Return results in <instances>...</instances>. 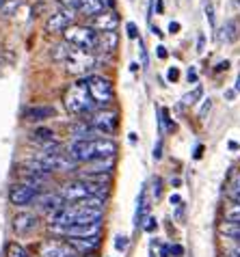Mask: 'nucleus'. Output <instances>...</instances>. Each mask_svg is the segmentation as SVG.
<instances>
[{"label":"nucleus","instance_id":"nucleus-1","mask_svg":"<svg viewBox=\"0 0 240 257\" xmlns=\"http://www.w3.org/2000/svg\"><path fill=\"white\" fill-rule=\"evenodd\" d=\"M69 158L78 164H87L100 158H115L117 154V143L104 137V139H84V141H74L69 145Z\"/></svg>","mask_w":240,"mask_h":257},{"label":"nucleus","instance_id":"nucleus-2","mask_svg":"<svg viewBox=\"0 0 240 257\" xmlns=\"http://www.w3.org/2000/svg\"><path fill=\"white\" fill-rule=\"evenodd\" d=\"M63 104H65L67 112H72V115H91V112H93L95 102L89 93L87 78L69 84L67 91L63 93Z\"/></svg>","mask_w":240,"mask_h":257},{"label":"nucleus","instance_id":"nucleus-3","mask_svg":"<svg viewBox=\"0 0 240 257\" xmlns=\"http://www.w3.org/2000/svg\"><path fill=\"white\" fill-rule=\"evenodd\" d=\"M63 37L72 48L76 50H87V52H95L97 48V31L91 26H80V24H72L63 33Z\"/></svg>","mask_w":240,"mask_h":257},{"label":"nucleus","instance_id":"nucleus-4","mask_svg":"<svg viewBox=\"0 0 240 257\" xmlns=\"http://www.w3.org/2000/svg\"><path fill=\"white\" fill-rule=\"evenodd\" d=\"M117 110H110V108H102V110H93L89 115V119H84V123L89 127H93V130L100 134V137H110L112 132L117 130Z\"/></svg>","mask_w":240,"mask_h":257},{"label":"nucleus","instance_id":"nucleus-5","mask_svg":"<svg viewBox=\"0 0 240 257\" xmlns=\"http://www.w3.org/2000/svg\"><path fill=\"white\" fill-rule=\"evenodd\" d=\"M87 84H89V93H91V97H93L95 106L106 108V106L112 102L115 91H112V82L108 80V78H104V76H87Z\"/></svg>","mask_w":240,"mask_h":257},{"label":"nucleus","instance_id":"nucleus-6","mask_svg":"<svg viewBox=\"0 0 240 257\" xmlns=\"http://www.w3.org/2000/svg\"><path fill=\"white\" fill-rule=\"evenodd\" d=\"M95 54L93 52H87V50H72V54H69V59L65 61V69L67 74L72 76H84L87 71H91L95 67Z\"/></svg>","mask_w":240,"mask_h":257},{"label":"nucleus","instance_id":"nucleus-7","mask_svg":"<svg viewBox=\"0 0 240 257\" xmlns=\"http://www.w3.org/2000/svg\"><path fill=\"white\" fill-rule=\"evenodd\" d=\"M59 195L63 197L65 203H78L87 197H93L91 195V186L87 180H74V182H67L59 188Z\"/></svg>","mask_w":240,"mask_h":257},{"label":"nucleus","instance_id":"nucleus-8","mask_svg":"<svg viewBox=\"0 0 240 257\" xmlns=\"http://www.w3.org/2000/svg\"><path fill=\"white\" fill-rule=\"evenodd\" d=\"M74 9H61L52 13L46 22V33H52V35H63L69 26L74 24Z\"/></svg>","mask_w":240,"mask_h":257},{"label":"nucleus","instance_id":"nucleus-9","mask_svg":"<svg viewBox=\"0 0 240 257\" xmlns=\"http://www.w3.org/2000/svg\"><path fill=\"white\" fill-rule=\"evenodd\" d=\"M37 195H39L37 190L26 186V184H22V182L13 184V186L9 188V201H11V205H16V208H26V205H31Z\"/></svg>","mask_w":240,"mask_h":257},{"label":"nucleus","instance_id":"nucleus-10","mask_svg":"<svg viewBox=\"0 0 240 257\" xmlns=\"http://www.w3.org/2000/svg\"><path fill=\"white\" fill-rule=\"evenodd\" d=\"M39 257H78L67 242H56V240H46L39 246Z\"/></svg>","mask_w":240,"mask_h":257},{"label":"nucleus","instance_id":"nucleus-11","mask_svg":"<svg viewBox=\"0 0 240 257\" xmlns=\"http://www.w3.org/2000/svg\"><path fill=\"white\" fill-rule=\"evenodd\" d=\"M37 225H39V218H37V214H33V212H20L13 216V231L18 235L33 233L37 229Z\"/></svg>","mask_w":240,"mask_h":257},{"label":"nucleus","instance_id":"nucleus-12","mask_svg":"<svg viewBox=\"0 0 240 257\" xmlns=\"http://www.w3.org/2000/svg\"><path fill=\"white\" fill-rule=\"evenodd\" d=\"M102 223L91 225H69L65 229H54V233H63L65 238H91V235H100Z\"/></svg>","mask_w":240,"mask_h":257},{"label":"nucleus","instance_id":"nucleus-13","mask_svg":"<svg viewBox=\"0 0 240 257\" xmlns=\"http://www.w3.org/2000/svg\"><path fill=\"white\" fill-rule=\"evenodd\" d=\"M35 205H37L39 212H44L50 216L52 212H56L61 208V205H65V201H63V197L59 195V192H41V195L35 197Z\"/></svg>","mask_w":240,"mask_h":257},{"label":"nucleus","instance_id":"nucleus-14","mask_svg":"<svg viewBox=\"0 0 240 257\" xmlns=\"http://www.w3.org/2000/svg\"><path fill=\"white\" fill-rule=\"evenodd\" d=\"M119 26V16L115 11H102L100 16L93 18L91 28H95L97 33H108V31H117Z\"/></svg>","mask_w":240,"mask_h":257},{"label":"nucleus","instance_id":"nucleus-15","mask_svg":"<svg viewBox=\"0 0 240 257\" xmlns=\"http://www.w3.org/2000/svg\"><path fill=\"white\" fill-rule=\"evenodd\" d=\"M67 244L74 248L76 253H93L97 246H100V235H91V238H67Z\"/></svg>","mask_w":240,"mask_h":257},{"label":"nucleus","instance_id":"nucleus-16","mask_svg":"<svg viewBox=\"0 0 240 257\" xmlns=\"http://www.w3.org/2000/svg\"><path fill=\"white\" fill-rule=\"evenodd\" d=\"M112 169H115V158H100V160H93V162H87V177H93V175H110Z\"/></svg>","mask_w":240,"mask_h":257},{"label":"nucleus","instance_id":"nucleus-17","mask_svg":"<svg viewBox=\"0 0 240 257\" xmlns=\"http://www.w3.org/2000/svg\"><path fill=\"white\" fill-rule=\"evenodd\" d=\"M119 46V35L117 31H108V33H97V48L104 54H112Z\"/></svg>","mask_w":240,"mask_h":257},{"label":"nucleus","instance_id":"nucleus-18","mask_svg":"<svg viewBox=\"0 0 240 257\" xmlns=\"http://www.w3.org/2000/svg\"><path fill=\"white\" fill-rule=\"evenodd\" d=\"M56 115L54 106H31L24 110V119L26 121H46Z\"/></svg>","mask_w":240,"mask_h":257},{"label":"nucleus","instance_id":"nucleus-19","mask_svg":"<svg viewBox=\"0 0 240 257\" xmlns=\"http://www.w3.org/2000/svg\"><path fill=\"white\" fill-rule=\"evenodd\" d=\"M78 11L82 16L95 18V16H100L102 11H106V3H104V0H80Z\"/></svg>","mask_w":240,"mask_h":257},{"label":"nucleus","instance_id":"nucleus-20","mask_svg":"<svg viewBox=\"0 0 240 257\" xmlns=\"http://www.w3.org/2000/svg\"><path fill=\"white\" fill-rule=\"evenodd\" d=\"M72 50L74 48L63 39V41H59V44H54L50 48V56H52V61H56V63H65L69 59V54H72Z\"/></svg>","mask_w":240,"mask_h":257},{"label":"nucleus","instance_id":"nucleus-21","mask_svg":"<svg viewBox=\"0 0 240 257\" xmlns=\"http://www.w3.org/2000/svg\"><path fill=\"white\" fill-rule=\"evenodd\" d=\"M33 141H37V143H46V145H52V143L56 141L54 130H50V127H37V130L33 132Z\"/></svg>","mask_w":240,"mask_h":257},{"label":"nucleus","instance_id":"nucleus-22","mask_svg":"<svg viewBox=\"0 0 240 257\" xmlns=\"http://www.w3.org/2000/svg\"><path fill=\"white\" fill-rule=\"evenodd\" d=\"M236 37H238V24L234 20H229L223 26V41H236Z\"/></svg>","mask_w":240,"mask_h":257},{"label":"nucleus","instance_id":"nucleus-23","mask_svg":"<svg viewBox=\"0 0 240 257\" xmlns=\"http://www.w3.org/2000/svg\"><path fill=\"white\" fill-rule=\"evenodd\" d=\"M225 220L227 223H240V203H231L225 208Z\"/></svg>","mask_w":240,"mask_h":257},{"label":"nucleus","instance_id":"nucleus-24","mask_svg":"<svg viewBox=\"0 0 240 257\" xmlns=\"http://www.w3.org/2000/svg\"><path fill=\"white\" fill-rule=\"evenodd\" d=\"M7 257H31V255H28V251L20 242H11V244L7 246Z\"/></svg>","mask_w":240,"mask_h":257},{"label":"nucleus","instance_id":"nucleus-25","mask_svg":"<svg viewBox=\"0 0 240 257\" xmlns=\"http://www.w3.org/2000/svg\"><path fill=\"white\" fill-rule=\"evenodd\" d=\"M227 192H229V197H231V199H236V197L240 195V171H236V173L231 175L229 186H227Z\"/></svg>","mask_w":240,"mask_h":257},{"label":"nucleus","instance_id":"nucleus-26","mask_svg":"<svg viewBox=\"0 0 240 257\" xmlns=\"http://www.w3.org/2000/svg\"><path fill=\"white\" fill-rule=\"evenodd\" d=\"M201 93H203V89H201V87H197V89L193 91V93H188V95H184V99H182V102H184V104H195V102H197V99H199V97H201Z\"/></svg>","mask_w":240,"mask_h":257},{"label":"nucleus","instance_id":"nucleus-27","mask_svg":"<svg viewBox=\"0 0 240 257\" xmlns=\"http://www.w3.org/2000/svg\"><path fill=\"white\" fill-rule=\"evenodd\" d=\"M16 7H20V0H9V3H7V5H3V7H0V9H3V13H5V16H11Z\"/></svg>","mask_w":240,"mask_h":257},{"label":"nucleus","instance_id":"nucleus-28","mask_svg":"<svg viewBox=\"0 0 240 257\" xmlns=\"http://www.w3.org/2000/svg\"><path fill=\"white\" fill-rule=\"evenodd\" d=\"M59 5L63 7V9H78V5H80V0H59Z\"/></svg>","mask_w":240,"mask_h":257},{"label":"nucleus","instance_id":"nucleus-29","mask_svg":"<svg viewBox=\"0 0 240 257\" xmlns=\"http://www.w3.org/2000/svg\"><path fill=\"white\" fill-rule=\"evenodd\" d=\"M210 108H212V99H203V106H201V110H199V119H203L210 112Z\"/></svg>","mask_w":240,"mask_h":257},{"label":"nucleus","instance_id":"nucleus-30","mask_svg":"<svg viewBox=\"0 0 240 257\" xmlns=\"http://www.w3.org/2000/svg\"><path fill=\"white\" fill-rule=\"evenodd\" d=\"M115 246H117V251H126V246H128V238H126V235H117Z\"/></svg>","mask_w":240,"mask_h":257},{"label":"nucleus","instance_id":"nucleus-31","mask_svg":"<svg viewBox=\"0 0 240 257\" xmlns=\"http://www.w3.org/2000/svg\"><path fill=\"white\" fill-rule=\"evenodd\" d=\"M126 31H128V37H130V39H137V37H139V28H137V24H134V22L126 24Z\"/></svg>","mask_w":240,"mask_h":257},{"label":"nucleus","instance_id":"nucleus-32","mask_svg":"<svg viewBox=\"0 0 240 257\" xmlns=\"http://www.w3.org/2000/svg\"><path fill=\"white\" fill-rule=\"evenodd\" d=\"M206 16H208V22H210V26L214 28V9H212V5H206Z\"/></svg>","mask_w":240,"mask_h":257},{"label":"nucleus","instance_id":"nucleus-33","mask_svg":"<svg viewBox=\"0 0 240 257\" xmlns=\"http://www.w3.org/2000/svg\"><path fill=\"white\" fill-rule=\"evenodd\" d=\"M167 78H169V80H171V82H175V80H178V78H180V71H178V67H171V69H169Z\"/></svg>","mask_w":240,"mask_h":257},{"label":"nucleus","instance_id":"nucleus-34","mask_svg":"<svg viewBox=\"0 0 240 257\" xmlns=\"http://www.w3.org/2000/svg\"><path fill=\"white\" fill-rule=\"evenodd\" d=\"M154 158H156V160H160V158H162V143H160V141H158L156 149H154Z\"/></svg>","mask_w":240,"mask_h":257},{"label":"nucleus","instance_id":"nucleus-35","mask_svg":"<svg viewBox=\"0 0 240 257\" xmlns=\"http://www.w3.org/2000/svg\"><path fill=\"white\" fill-rule=\"evenodd\" d=\"M154 197H160V180H154Z\"/></svg>","mask_w":240,"mask_h":257},{"label":"nucleus","instance_id":"nucleus-36","mask_svg":"<svg viewBox=\"0 0 240 257\" xmlns=\"http://www.w3.org/2000/svg\"><path fill=\"white\" fill-rule=\"evenodd\" d=\"M203 46H206V37H203V35H199V39H197V50H203Z\"/></svg>","mask_w":240,"mask_h":257},{"label":"nucleus","instance_id":"nucleus-37","mask_svg":"<svg viewBox=\"0 0 240 257\" xmlns=\"http://www.w3.org/2000/svg\"><path fill=\"white\" fill-rule=\"evenodd\" d=\"M145 229H147V231H154V229H156V220H154V218H150V220H147Z\"/></svg>","mask_w":240,"mask_h":257},{"label":"nucleus","instance_id":"nucleus-38","mask_svg":"<svg viewBox=\"0 0 240 257\" xmlns=\"http://www.w3.org/2000/svg\"><path fill=\"white\" fill-rule=\"evenodd\" d=\"M171 253L173 255H182V253H184V248H182L180 244H175V246H171Z\"/></svg>","mask_w":240,"mask_h":257},{"label":"nucleus","instance_id":"nucleus-39","mask_svg":"<svg viewBox=\"0 0 240 257\" xmlns=\"http://www.w3.org/2000/svg\"><path fill=\"white\" fill-rule=\"evenodd\" d=\"M180 31V24L178 22H171V24H169V33H178Z\"/></svg>","mask_w":240,"mask_h":257},{"label":"nucleus","instance_id":"nucleus-40","mask_svg":"<svg viewBox=\"0 0 240 257\" xmlns=\"http://www.w3.org/2000/svg\"><path fill=\"white\" fill-rule=\"evenodd\" d=\"M158 56L160 59H167V48L165 46H158Z\"/></svg>","mask_w":240,"mask_h":257},{"label":"nucleus","instance_id":"nucleus-41","mask_svg":"<svg viewBox=\"0 0 240 257\" xmlns=\"http://www.w3.org/2000/svg\"><path fill=\"white\" fill-rule=\"evenodd\" d=\"M197 80V74H195V69H188V82H195Z\"/></svg>","mask_w":240,"mask_h":257},{"label":"nucleus","instance_id":"nucleus-42","mask_svg":"<svg viewBox=\"0 0 240 257\" xmlns=\"http://www.w3.org/2000/svg\"><path fill=\"white\" fill-rule=\"evenodd\" d=\"M171 203H175V205H180L182 203V199H180V195H171V199H169Z\"/></svg>","mask_w":240,"mask_h":257},{"label":"nucleus","instance_id":"nucleus-43","mask_svg":"<svg viewBox=\"0 0 240 257\" xmlns=\"http://www.w3.org/2000/svg\"><path fill=\"white\" fill-rule=\"evenodd\" d=\"M225 257H240V251H238V248H234V251L225 253Z\"/></svg>","mask_w":240,"mask_h":257},{"label":"nucleus","instance_id":"nucleus-44","mask_svg":"<svg viewBox=\"0 0 240 257\" xmlns=\"http://www.w3.org/2000/svg\"><path fill=\"white\" fill-rule=\"evenodd\" d=\"M128 137H130V143H137V134H134V132H130Z\"/></svg>","mask_w":240,"mask_h":257},{"label":"nucleus","instance_id":"nucleus-45","mask_svg":"<svg viewBox=\"0 0 240 257\" xmlns=\"http://www.w3.org/2000/svg\"><path fill=\"white\" fill-rule=\"evenodd\" d=\"M234 201H236V203H240V195H238V197H236V199H234Z\"/></svg>","mask_w":240,"mask_h":257},{"label":"nucleus","instance_id":"nucleus-46","mask_svg":"<svg viewBox=\"0 0 240 257\" xmlns=\"http://www.w3.org/2000/svg\"><path fill=\"white\" fill-rule=\"evenodd\" d=\"M3 5H5V0H0V7H3Z\"/></svg>","mask_w":240,"mask_h":257},{"label":"nucleus","instance_id":"nucleus-47","mask_svg":"<svg viewBox=\"0 0 240 257\" xmlns=\"http://www.w3.org/2000/svg\"><path fill=\"white\" fill-rule=\"evenodd\" d=\"M238 89H240V78H238Z\"/></svg>","mask_w":240,"mask_h":257}]
</instances>
